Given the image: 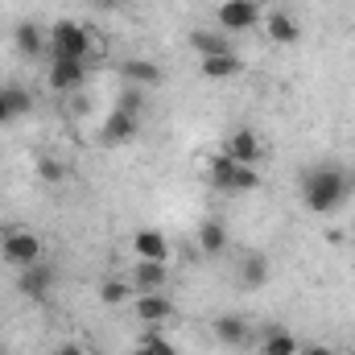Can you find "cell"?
I'll return each mask as SVG.
<instances>
[{"label":"cell","instance_id":"obj_1","mask_svg":"<svg viewBox=\"0 0 355 355\" xmlns=\"http://www.w3.org/2000/svg\"><path fill=\"white\" fill-rule=\"evenodd\" d=\"M355 190L352 170L343 166H314L302 174V202L314 211V215H335Z\"/></svg>","mask_w":355,"mask_h":355},{"label":"cell","instance_id":"obj_2","mask_svg":"<svg viewBox=\"0 0 355 355\" xmlns=\"http://www.w3.org/2000/svg\"><path fill=\"white\" fill-rule=\"evenodd\" d=\"M46 50L50 58H87L91 54V29L79 21H58L50 33H46Z\"/></svg>","mask_w":355,"mask_h":355},{"label":"cell","instance_id":"obj_24","mask_svg":"<svg viewBox=\"0 0 355 355\" xmlns=\"http://www.w3.org/2000/svg\"><path fill=\"white\" fill-rule=\"evenodd\" d=\"M37 174L46 178V182H62V166H58V162H54V157H46V162H42V166H37Z\"/></svg>","mask_w":355,"mask_h":355},{"label":"cell","instance_id":"obj_26","mask_svg":"<svg viewBox=\"0 0 355 355\" xmlns=\"http://www.w3.org/2000/svg\"><path fill=\"white\" fill-rule=\"evenodd\" d=\"M297 355H335V352H331L327 343H306V347H302Z\"/></svg>","mask_w":355,"mask_h":355},{"label":"cell","instance_id":"obj_31","mask_svg":"<svg viewBox=\"0 0 355 355\" xmlns=\"http://www.w3.org/2000/svg\"><path fill=\"white\" fill-rule=\"evenodd\" d=\"M0 355H4V352H0Z\"/></svg>","mask_w":355,"mask_h":355},{"label":"cell","instance_id":"obj_20","mask_svg":"<svg viewBox=\"0 0 355 355\" xmlns=\"http://www.w3.org/2000/svg\"><path fill=\"white\" fill-rule=\"evenodd\" d=\"M198 248H202L207 257H219V252L227 248V227L215 223V219H207V223L198 227Z\"/></svg>","mask_w":355,"mask_h":355},{"label":"cell","instance_id":"obj_4","mask_svg":"<svg viewBox=\"0 0 355 355\" xmlns=\"http://www.w3.org/2000/svg\"><path fill=\"white\" fill-rule=\"evenodd\" d=\"M219 153H227V157L240 162V166H257L261 153H265V145H261V137H257L252 128H232V132L223 137V149H219Z\"/></svg>","mask_w":355,"mask_h":355},{"label":"cell","instance_id":"obj_21","mask_svg":"<svg viewBox=\"0 0 355 355\" xmlns=\"http://www.w3.org/2000/svg\"><path fill=\"white\" fill-rule=\"evenodd\" d=\"M297 352H302V343L289 331H272L265 343H261V355H297Z\"/></svg>","mask_w":355,"mask_h":355},{"label":"cell","instance_id":"obj_3","mask_svg":"<svg viewBox=\"0 0 355 355\" xmlns=\"http://www.w3.org/2000/svg\"><path fill=\"white\" fill-rule=\"evenodd\" d=\"M0 257L17 268L37 265V261H42V240H37V232H29V227H8V232L0 236Z\"/></svg>","mask_w":355,"mask_h":355},{"label":"cell","instance_id":"obj_30","mask_svg":"<svg viewBox=\"0 0 355 355\" xmlns=\"http://www.w3.org/2000/svg\"><path fill=\"white\" fill-rule=\"evenodd\" d=\"M352 232H355V223H352Z\"/></svg>","mask_w":355,"mask_h":355},{"label":"cell","instance_id":"obj_15","mask_svg":"<svg viewBox=\"0 0 355 355\" xmlns=\"http://www.w3.org/2000/svg\"><path fill=\"white\" fill-rule=\"evenodd\" d=\"M190 46L198 50V58H215V54H236L232 37H223V33H207V29H194V33H190Z\"/></svg>","mask_w":355,"mask_h":355},{"label":"cell","instance_id":"obj_13","mask_svg":"<svg viewBox=\"0 0 355 355\" xmlns=\"http://www.w3.org/2000/svg\"><path fill=\"white\" fill-rule=\"evenodd\" d=\"M265 29H268V37L277 42V46H293L297 42V21L289 17V12H281V8H272V12H265Z\"/></svg>","mask_w":355,"mask_h":355},{"label":"cell","instance_id":"obj_16","mask_svg":"<svg viewBox=\"0 0 355 355\" xmlns=\"http://www.w3.org/2000/svg\"><path fill=\"white\" fill-rule=\"evenodd\" d=\"M120 75H124L132 87H157V83H162V67H157V62H145V58L124 62V67H120Z\"/></svg>","mask_w":355,"mask_h":355},{"label":"cell","instance_id":"obj_11","mask_svg":"<svg viewBox=\"0 0 355 355\" xmlns=\"http://www.w3.org/2000/svg\"><path fill=\"white\" fill-rule=\"evenodd\" d=\"M132 248H137V261H166L170 257V244L157 227H141L132 236Z\"/></svg>","mask_w":355,"mask_h":355},{"label":"cell","instance_id":"obj_25","mask_svg":"<svg viewBox=\"0 0 355 355\" xmlns=\"http://www.w3.org/2000/svg\"><path fill=\"white\" fill-rule=\"evenodd\" d=\"M120 107H124V112H137V116H141V107H145V99H141V91L132 87V91H124V99H120Z\"/></svg>","mask_w":355,"mask_h":355},{"label":"cell","instance_id":"obj_5","mask_svg":"<svg viewBox=\"0 0 355 355\" xmlns=\"http://www.w3.org/2000/svg\"><path fill=\"white\" fill-rule=\"evenodd\" d=\"M46 79H50V87L58 91V95H75L87 83V62H79V58H54Z\"/></svg>","mask_w":355,"mask_h":355},{"label":"cell","instance_id":"obj_7","mask_svg":"<svg viewBox=\"0 0 355 355\" xmlns=\"http://www.w3.org/2000/svg\"><path fill=\"white\" fill-rule=\"evenodd\" d=\"M137 132H141V116L116 107V112L103 120V128H99V145H124V141H132Z\"/></svg>","mask_w":355,"mask_h":355},{"label":"cell","instance_id":"obj_19","mask_svg":"<svg viewBox=\"0 0 355 355\" xmlns=\"http://www.w3.org/2000/svg\"><path fill=\"white\" fill-rule=\"evenodd\" d=\"M265 281H268V257L265 252H248L240 261V285L244 289H261Z\"/></svg>","mask_w":355,"mask_h":355},{"label":"cell","instance_id":"obj_22","mask_svg":"<svg viewBox=\"0 0 355 355\" xmlns=\"http://www.w3.org/2000/svg\"><path fill=\"white\" fill-rule=\"evenodd\" d=\"M141 352L145 355H178V347L166 339V335H157V331H149L145 339H141Z\"/></svg>","mask_w":355,"mask_h":355},{"label":"cell","instance_id":"obj_18","mask_svg":"<svg viewBox=\"0 0 355 355\" xmlns=\"http://www.w3.org/2000/svg\"><path fill=\"white\" fill-rule=\"evenodd\" d=\"M12 46H17L25 58H37V54L46 50V33H42V25H33V21L17 25V33H12Z\"/></svg>","mask_w":355,"mask_h":355},{"label":"cell","instance_id":"obj_29","mask_svg":"<svg viewBox=\"0 0 355 355\" xmlns=\"http://www.w3.org/2000/svg\"><path fill=\"white\" fill-rule=\"evenodd\" d=\"M132 355H145V352H141V347H137V352H132Z\"/></svg>","mask_w":355,"mask_h":355},{"label":"cell","instance_id":"obj_12","mask_svg":"<svg viewBox=\"0 0 355 355\" xmlns=\"http://www.w3.org/2000/svg\"><path fill=\"white\" fill-rule=\"evenodd\" d=\"M166 281H170L166 261H137V268H132V285H137L141 293H157Z\"/></svg>","mask_w":355,"mask_h":355},{"label":"cell","instance_id":"obj_27","mask_svg":"<svg viewBox=\"0 0 355 355\" xmlns=\"http://www.w3.org/2000/svg\"><path fill=\"white\" fill-rule=\"evenodd\" d=\"M54 355H83V347H75V343H67L62 352H54Z\"/></svg>","mask_w":355,"mask_h":355},{"label":"cell","instance_id":"obj_8","mask_svg":"<svg viewBox=\"0 0 355 355\" xmlns=\"http://www.w3.org/2000/svg\"><path fill=\"white\" fill-rule=\"evenodd\" d=\"M50 289H54V272H50V265H29L21 268V293L25 297H33V302H46L50 297Z\"/></svg>","mask_w":355,"mask_h":355},{"label":"cell","instance_id":"obj_17","mask_svg":"<svg viewBox=\"0 0 355 355\" xmlns=\"http://www.w3.org/2000/svg\"><path fill=\"white\" fill-rule=\"evenodd\" d=\"M170 314H174V306H170L166 293H141L137 297V318L141 322H166Z\"/></svg>","mask_w":355,"mask_h":355},{"label":"cell","instance_id":"obj_10","mask_svg":"<svg viewBox=\"0 0 355 355\" xmlns=\"http://www.w3.org/2000/svg\"><path fill=\"white\" fill-rule=\"evenodd\" d=\"M215 339L223 347H244V343H252V327L240 314H223V318H215Z\"/></svg>","mask_w":355,"mask_h":355},{"label":"cell","instance_id":"obj_14","mask_svg":"<svg viewBox=\"0 0 355 355\" xmlns=\"http://www.w3.org/2000/svg\"><path fill=\"white\" fill-rule=\"evenodd\" d=\"M244 71V58L240 54H215V58H202V75L211 83H223V79H236Z\"/></svg>","mask_w":355,"mask_h":355},{"label":"cell","instance_id":"obj_6","mask_svg":"<svg viewBox=\"0 0 355 355\" xmlns=\"http://www.w3.org/2000/svg\"><path fill=\"white\" fill-rule=\"evenodd\" d=\"M261 21V0H223L219 4V25L227 33H244Z\"/></svg>","mask_w":355,"mask_h":355},{"label":"cell","instance_id":"obj_9","mask_svg":"<svg viewBox=\"0 0 355 355\" xmlns=\"http://www.w3.org/2000/svg\"><path fill=\"white\" fill-rule=\"evenodd\" d=\"M29 107H33V95L21 87V83H8V87H0V124H12V120H21Z\"/></svg>","mask_w":355,"mask_h":355},{"label":"cell","instance_id":"obj_23","mask_svg":"<svg viewBox=\"0 0 355 355\" xmlns=\"http://www.w3.org/2000/svg\"><path fill=\"white\" fill-rule=\"evenodd\" d=\"M124 297H128V285H124V281H103V285H99V302L116 306V302H124Z\"/></svg>","mask_w":355,"mask_h":355},{"label":"cell","instance_id":"obj_28","mask_svg":"<svg viewBox=\"0 0 355 355\" xmlns=\"http://www.w3.org/2000/svg\"><path fill=\"white\" fill-rule=\"evenodd\" d=\"M99 4H116V0H99Z\"/></svg>","mask_w":355,"mask_h":355}]
</instances>
